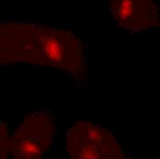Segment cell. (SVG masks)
Listing matches in <instances>:
<instances>
[{"mask_svg": "<svg viewBox=\"0 0 160 159\" xmlns=\"http://www.w3.org/2000/svg\"><path fill=\"white\" fill-rule=\"evenodd\" d=\"M57 119L51 110H39L27 115L11 137L9 156L16 159L45 157L54 143Z\"/></svg>", "mask_w": 160, "mask_h": 159, "instance_id": "obj_2", "label": "cell"}, {"mask_svg": "<svg viewBox=\"0 0 160 159\" xmlns=\"http://www.w3.org/2000/svg\"><path fill=\"white\" fill-rule=\"evenodd\" d=\"M10 145H11V137H9L7 128L3 125L1 122V157H7L9 156L10 152Z\"/></svg>", "mask_w": 160, "mask_h": 159, "instance_id": "obj_5", "label": "cell"}, {"mask_svg": "<svg viewBox=\"0 0 160 159\" xmlns=\"http://www.w3.org/2000/svg\"><path fill=\"white\" fill-rule=\"evenodd\" d=\"M0 56L4 64L26 63L56 68L79 79L88 74L84 41L62 29L3 22L0 24Z\"/></svg>", "mask_w": 160, "mask_h": 159, "instance_id": "obj_1", "label": "cell"}, {"mask_svg": "<svg viewBox=\"0 0 160 159\" xmlns=\"http://www.w3.org/2000/svg\"><path fill=\"white\" fill-rule=\"evenodd\" d=\"M65 148L74 159H119L124 155L112 132L89 122H78L65 136Z\"/></svg>", "mask_w": 160, "mask_h": 159, "instance_id": "obj_3", "label": "cell"}, {"mask_svg": "<svg viewBox=\"0 0 160 159\" xmlns=\"http://www.w3.org/2000/svg\"><path fill=\"white\" fill-rule=\"evenodd\" d=\"M112 21L131 32L155 31L160 27V8L156 0H108Z\"/></svg>", "mask_w": 160, "mask_h": 159, "instance_id": "obj_4", "label": "cell"}]
</instances>
